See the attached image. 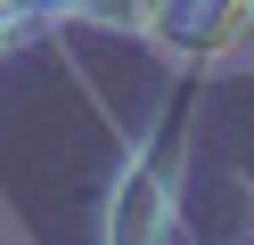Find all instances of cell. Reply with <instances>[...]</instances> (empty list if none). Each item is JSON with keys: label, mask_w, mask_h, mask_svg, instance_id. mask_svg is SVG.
Wrapping results in <instances>:
<instances>
[{"label": "cell", "mask_w": 254, "mask_h": 245, "mask_svg": "<svg viewBox=\"0 0 254 245\" xmlns=\"http://www.w3.org/2000/svg\"><path fill=\"white\" fill-rule=\"evenodd\" d=\"M41 16H90V0H33Z\"/></svg>", "instance_id": "obj_2"}, {"label": "cell", "mask_w": 254, "mask_h": 245, "mask_svg": "<svg viewBox=\"0 0 254 245\" xmlns=\"http://www.w3.org/2000/svg\"><path fill=\"white\" fill-rule=\"evenodd\" d=\"M205 74H181L164 123L139 139L131 172L115 180V204H107V245H172L181 237V147H189V98Z\"/></svg>", "instance_id": "obj_1"}]
</instances>
